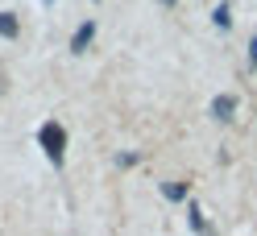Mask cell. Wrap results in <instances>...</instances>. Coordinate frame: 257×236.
Here are the masks:
<instances>
[{
    "label": "cell",
    "instance_id": "obj_1",
    "mask_svg": "<svg viewBox=\"0 0 257 236\" xmlns=\"http://www.w3.org/2000/svg\"><path fill=\"white\" fill-rule=\"evenodd\" d=\"M38 141H42V149H46L50 162H62V149H67V129H62V124L46 120L42 129H38Z\"/></svg>",
    "mask_w": 257,
    "mask_h": 236
},
{
    "label": "cell",
    "instance_id": "obj_11",
    "mask_svg": "<svg viewBox=\"0 0 257 236\" xmlns=\"http://www.w3.org/2000/svg\"><path fill=\"white\" fill-rule=\"evenodd\" d=\"M207 236H212V232H207Z\"/></svg>",
    "mask_w": 257,
    "mask_h": 236
},
{
    "label": "cell",
    "instance_id": "obj_10",
    "mask_svg": "<svg viewBox=\"0 0 257 236\" xmlns=\"http://www.w3.org/2000/svg\"><path fill=\"white\" fill-rule=\"evenodd\" d=\"M46 5H50V0H46Z\"/></svg>",
    "mask_w": 257,
    "mask_h": 236
},
{
    "label": "cell",
    "instance_id": "obj_5",
    "mask_svg": "<svg viewBox=\"0 0 257 236\" xmlns=\"http://www.w3.org/2000/svg\"><path fill=\"white\" fill-rule=\"evenodd\" d=\"M166 199H187V186L183 182H166Z\"/></svg>",
    "mask_w": 257,
    "mask_h": 236
},
{
    "label": "cell",
    "instance_id": "obj_9",
    "mask_svg": "<svg viewBox=\"0 0 257 236\" xmlns=\"http://www.w3.org/2000/svg\"><path fill=\"white\" fill-rule=\"evenodd\" d=\"M158 5H162V9H170V5H174V0H158Z\"/></svg>",
    "mask_w": 257,
    "mask_h": 236
},
{
    "label": "cell",
    "instance_id": "obj_4",
    "mask_svg": "<svg viewBox=\"0 0 257 236\" xmlns=\"http://www.w3.org/2000/svg\"><path fill=\"white\" fill-rule=\"evenodd\" d=\"M17 34H21L17 13H0V38H17Z\"/></svg>",
    "mask_w": 257,
    "mask_h": 236
},
{
    "label": "cell",
    "instance_id": "obj_8",
    "mask_svg": "<svg viewBox=\"0 0 257 236\" xmlns=\"http://www.w3.org/2000/svg\"><path fill=\"white\" fill-rule=\"evenodd\" d=\"M5 91H9V79H5V75H0V96H5Z\"/></svg>",
    "mask_w": 257,
    "mask_h": 236
},
{
    "label": "cell",
    "instance_id": "obj_3",
    "mask_svg": "<svg viewBox=\"0 0 257 236\" xmlns=\"http://www.w3.org/2000/svg\"><path fill=\"white\" fill-rule=\"evenodd\" d=\"M91 38H95V25H91V21H87V25H79V29H75V38H71V50H75V54H83Z\"/></svg>",
    "mask_w": 257,
    "mask_h": 236
},
{
    "label": "cell",
    "instance_id": "obj_7",
    "mask_svg": "<svg viewBox=\"0 0 257 236\" xmlns=\"http://www.w3.org/2000/svg\"><path fill=\"white\" fill-rule=\"evenodd\" d=\"M249 67H257V38L249 42Z\"/></svg>",
    "mask_w": 257,
    "mask_h": 236
},
{
    "label": "cell",
    "instance_id": "obj_6",
    "mask_svg": "<svg viewBox=\"0 0 257 236\" xmlns=\"http://www.w3.org/2000/svg\"><path fill=\"white\" fill-rule=\"evenodd\" d=\"M212 17H216V25H220V29H228V9H224V5L212 13Z\"/></svg>",
    "mask_w": 257,
    "mask_h": 236
},
{
    "label": "cell",
    "instance_id": "obj_2",
    "mask_svg": "<svg viewBox=\"0 0 257 236\" xmlns=\"http://www.w3.org/2000/svg\"><path fill=\"white\" fill-rule=\"evenodd\" d=\"M232 112H236V100L232 96H216L212 100V116L216 120H232Z\"/></svg>",
    "mask_w": 257,
    "mask_h": 236
}]
</instances>
